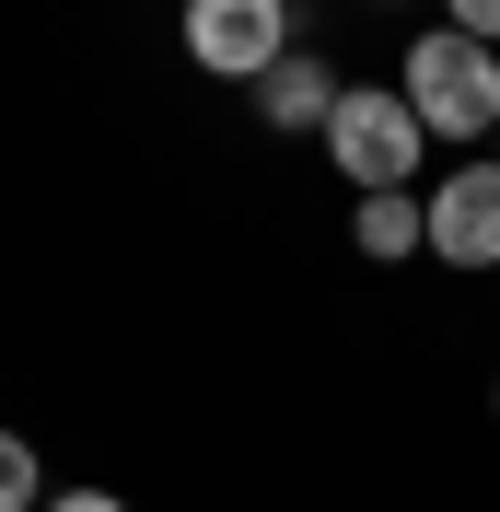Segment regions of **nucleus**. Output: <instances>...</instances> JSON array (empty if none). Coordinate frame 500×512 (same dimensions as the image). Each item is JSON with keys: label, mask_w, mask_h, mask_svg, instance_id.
Masks as SVG:
<instances>
[{"label": "nucleus", "mask_w": 500, "mask_h": 512, "mask_svg": "<svg viewBox=\"0 0 500 512\" xmlns=\"http://www.w3.org/2000/svg\"><path fill=\"white\" fill-rule=\"evenodd\" d=\"M419 152H431V128L407 117V94H373V82H349V94H338V117H326V163H338L361 198L407 187Z\"/></svg>", "instance_id": "f03ea898"}, {"label": "nucleus", "mask_w": 500, "mask_h": 512, "mask_svg": "<svg viewBox=\"0 0 500 512\" xmlns=\"http://www.w3.org/2000/svg\"><path fill=\"white\" fill-rule=\"evenodd\" d=\"M419 210H431V256L442 268H500V152H466Z\"/></svg>", "instance_id": "20e7f679"}, {"label": "nucleus", "mask_w": 500, "mask_h": 512, "mask_svg": "<svg viewBox=\"0 0 500 512\" xmlns=\"http://www.w3.org/2000/svg\"><path fill=\"white\" fill-rule=\"evenodd\" d=\"M338 94H349L338 70L314 59V47H291V59L268 70V82H256V117H268V128H314V140H326V117H338Z\"/></svg>", "instance_id": "39448f33"}, {"label": "nucleus", "mask_w": 500, "mask_h": 512, "mask_svg": "<svg viewBox=\"0 0 500 512\" xmlns=\"http://www.w3.org/2000/svg\"><path fill=\"white\" fill-rule=\"evenodd\" d=\"M454 12V35H477V47H500V0H442Z\"/></svg>", "instance_id": "6e6552de"}, {"label": "nucleus", "mask_w": 500, "mask_h": 512, "mask_svg": "<svg viewBox=\"0 0 500 512\" xmlns=\"http://www.w3.org/2000/svg\"><path fill=\"white\" fill-rule=\"evenodd\" d=\"M361 256L373 268H396V256H431V210H419V187H384V198H361Z\"/></svg>", "instance_id": "423d86ee"}, {"label": "nucleus", "mask_w": 500, "mask_h": 512, "mask_svg": "<svg viewBox=\"0 0 500 512\" xmlns=\"http://www.w3.org/2000/svg\"><path fill=\"white\" fill-rule=\"evenodd\" d=\"M407 117L431 128V140H454V152H477V140H500V47H477V35H407V70H396Z\"/></svg>", "instance_id": "f257e3e1"}, {"label": "nucleus", "mask_w": 500, "mask_h": 512, "mask_svg": "<svg viewBox=\"0 0 500 512\" xmlns=\"http://www.w3.org/2000/svg\"><path fill=\"white\" fill-rule=\"evenodd\" d=\"M489 152H500V140H489Z\"/></svg>", "instance_id": "9d476101"}, {"label": "nucleus", "mask_w": 500, "mask_h": 512, "mask_svg": "<svg viewBox=\"0 0 500 512\" xmlns=\"http://www.w3.org/2000/svg\"><path fill=\"white\" fill-rule=\"evenodd\" d=\"M0 512H47V466L24 431H0Z\"/></svg>", "instance_id": "0eeeda50"}, {"label": "nucleus", "mask_w": 500, "mask_h": 512, "mask_svg": "<svg viewBox=\"0 0 500 512\" xmlns=\"http://www.w3.org/2000/svg\"><path fill=\"white\" fill-rule=\"evenodd\" d=\"M291 47H303L291 0H187V59L210 82H268Z\"/></svg>", "instance_id": "7ed1b4c3"}, {"label": "nucleus", "mask_w": 500, "mask_h": 512, "mask_svg": "<svg viewBox=\"0 0 500 512\" xmlns=\"http://www.w3.org/2000/svg\"><path fill=\"white\" fill-rule=\"evenodd\" d=\"M47 512H128V501H117V489H59Z\"/></svg>", "instance_id": "1a4fd4ad"}]
</instances>
